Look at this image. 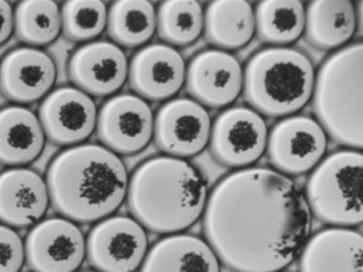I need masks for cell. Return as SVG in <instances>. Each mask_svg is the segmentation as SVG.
<instances>
[{
    "mask_svg": "<svg viewBox=\"0 0 363 272\" xmlns=\"http://www.w3.org/2000/svg\"><path fill=\"white\" fill-rule=\"evenodd\" d=\"M140 272H220V262L206 241L177 233L148 249Z\"/></svg>",
    "mask_w": 363,
    "mask_h": 272,
    "instance_id": "21",
    "label": "cell"
},
{
    "mask_svg": "<svg viewBox=\"0 0 363 272\" xmlns=\"http://www.w3.org/2000/svg\"><path fill=\"white\" fill-rule=\"evenodd\" d=\"M315 70L311 60L293 47H266L253 55L243 72L246 103L269 118L290 117L309 103Z\"/></svg>",
    "mask_w": 363,
    "mask_h": 272,
    "instance_id": "5",
    "label": "cell"
},
{
    "mask_svg": "<svg viewBox=\"0 0 363 272\" xmlns=\"http://www.w3.org/2000/svg\"><path fill=\"white\" fill-rule=\"evenodd\" d=\"M48 183L30 167H8L0 172V223L12 228L37 225L48 213Z\"/></svg>",
    "mask_w": 363,
    "mask_h": 272,
    "instance_id": "18",
    "label": "cell"
},
{
    "mask_svg": "<svg viewBox=\"0 0 363 272\" xmlns=\"http://www.w3.org/2000/svg\"><path fill=\"white\" fill-rule=\"evenodd\" d=\"M328 136L315 119L290 115L269 130L266 151L274 170L290 176L311 172L324 159Z\"/></svg>",
    "mask_w": 363,
    "mask_h": 272,
    "instance_id": "8",
    "label": "cell"
},
{
    "mask_svg": "<svg viewBox=\"0 0 363 272\" xmlns=\"http://www.w3.org/2000/svg\"><path fill=\"white\" fill-rule=\"evenodd\" d=\"M13 33H14V9L6 0H0V45L8 41Z\"/></svg>",
    "mask_w": 363,
    "mask_h": 272,
    "instance_id": "30",
    "label": "cell"
},
{
    "mask_svg": "<svg viewBox=\"0 0 363 272\" xmlns=\"http://www.w3.org/2000/svg\"><path fill=\"white\" fill-rule=\"evenodd\" d=\"M203 230L218 260L232 272H280L311 236V213L293 178L274 169L230 172L208 196Z\"/></svg>",
    "mask_w": 363,
    "mask_h": 272,
    "instance_id": "1",
    "label": "cell"
},
{
    "mask_svg": "<svg viewBox=\"0 0 363 272\" xmlns=\"http://www.w3.org/2000/svg\"><path fill=\"white\" fill-rule=\"evenodd\" d=\"M298 259L300 272H363L362 234L328 227L308 238Z\"/></svg>",
    "mask_w": 363,
    "mask_h": 272,
    "instance_id": "19",
    "label": "cell"
},
{
    "mask_svg": "<svg viewBox=\"0 0 363 272\" xmlns=\"http://www.w3.org/2000/svg\"><path fill=\"white\" fill-rule=\"evenodd\" d=\"M62 32L61 8L51 0H24L14 9V33L24 46L40 48Z\"/></svg>",
    "mask_w": 363,
    "mask_h": 272,
    "instance_id": "26",
    "label": "cell"
},
{
    "mask_svg": "<svg viewBox=\"0 0 363 272\" xmlns=\"http://www.w3.org/2000/svg\"><path fill=\"white\" fill-rule=\"evenodd\" d=\"M24 251L32 272H77L86 257V238L75 222L51 217L30 228Z\"/></svg>",
    "mask_w": 363,
    "mask_h": 272,
    "instance_id": "11",
    "label": "cell"
},
{
    "mask_svg": "<svg viewBox=\"0 0 363 272\" xmlns=\"http://www.w3.org/2000/svg\"><path fill=\"white\" fill-rule=\"evenodd\" d=\"M363 46L337 50L319 67L313 88L315 120L334 142L362 149Z\"/></svg>",
    "mask_w": 363,
    "mask_h": 272,
    "instance_id": "4",
    "label": "cell"
},
{
    "mask_svg": "<svg viewBox=\"0 0 363 272\" xmlns=\"http://www.w3.org/2000/svg\"><path fill=\"white\" fill-rule=\"evenodd\" d=\"M108 8L100 0H71L61 8L64 36L72 42L94 41L106 28Z\"/></svg>",
    "mask_w": 363,
    "mask_h": 272,
    "instance_id": "28",
    "label": "cell"
},
{
    "mask_svg": "<svg viewBox=\"0 0 363 272\" xmlns=\"http://www.w3.org/2000/svg\"><path fill=\"white\" fill-rule=\"evenodd\" d=\"M57 69L41 48H13L0 61V93L18 106L42 101L53 90Z\"/></svg>",
    "mask_w": 363,
    "mask_h": 272,
    "instance_id": "16",
    "label": "cell"
},
{
    "mask_svg": "<svg viewBox=\"0 0 363 272\" xmlns=\"http://www.w3.org/2000/svg\"><path fill=\"white\" fill-rule=\"evenodd\" d=\"M77 272H98V271H95V270H85V271H77Z\"/></svg>",
    "mask_w": 363,
    "mask_h": 272,
    "instance_id": "31",
    "label": "cell"
},
{
    "mask_svg": "<svg viewBox=\"0 0 363 272\" xmlns=\"http://www.w3.org/2000/svg\"><path fill=\"white\" fill-rule=\"evenodd\" d=\"M148 252L147 232L135 218L111 215L86 237V259L98 272H135Z\"/></svg>",
    "mask_w": 363,
    "mask_h": 272,
    "instance_id": "7",
    "label": "cell"
},
{
    "mask_svg": "<svg viewBox=\"0 0 363 272\" xmlns=\"http://www.w3.org/2000/svg\"><path fill=\"white\" fill-rule=\"evenodd\" d=\"M26 262L24 241L14 228L0 223V272H19Z\"/></svg>",
    "mask_w": 363,
    "mask_h": 272,
    "instance_id": "29",
    "label": "cell"
},
{
    "mask_svg": "<svg viewBox=\"0 0 363 272\" xmlns=\"http://www.w3.org/2000/svg\"><path fill=\"white\" fill-rule=\"evenodd\" d=\"M363 156L357 149H342L323 159L311 170L305 199L311 214L329 227L361 225Z\"/></svg>",
    "mask_w": 363,
    "mask_h": 272,
    "instance_id": "6",
    "label": "cell"
},
{
    "mask_svg": "<svg viewBox=\"0 0 363 272\" xmlns=\"http://www.w3.org/2000/svg\"><path fill=\"white\" fill-rule=\"evenodd\" d=\"M128 171L122 159L94 143L66 147L46 172L50 203L60 217L96 223L117 212L127 198Z\"/></svg>",
    "mask_w": 363,
    "mask_h": 272,
    "instance_id": "2",
    "label": "cell"
},
{
    "mask_svg": "<svg viewBox=\"0 0 363 272\" xmlns=\"http://www.w3.org/2000/svg\"><path fill=\"white\" fill-rule=\"evenodd\" d=\"M357 9L351 0H315L305 9V37L313 47H345L357 30Z\"/></svg>",
    "mask_w": 363,
    "mask_h": 272,
    "instance_id": "22",
    "label": "cell"
},
{
    "mask_svg": "<svg viewBox=\"0 0 363 272\" xmlns=\"http://www.w3.org/2000/svg\"><path fill=\"white\" fill-rule=\"evenodd\" d=\"M152 108L135 94L113 95L98 110L96 136L113 154H138L153 138Z\"/></svg>",
    "mask_w": 363,
    "mask_h": 272,
    "instance_id": "10",
    "label": "cell"
},
{
    "mask_svg": "<svg viewBox=\"0 0 363 272\" xmlns=\"http://www.w3.org/2000/svg\"><path fill=\"white\" fill-rule=\"evenodd\" d=\"M211 119L206 107L191 98H176L158 109L153 138L166 156L189 159L209 144Z\"/></svg>",
    "mask_w": 363,
    "mask_h": 272,
    "instance_id": "12",
    "label": "cell"
},
{
    "mask_svg": "<svg viewBox=\"0 0 363 272\" xmlns=\"http://www.w3.org/2000/svg\"><path fill=\"white\" fill-rule=\"evenodd\" d=\"M208 196L206 178L191 162L164 154L135 169L125 200L132 218L145 230L170 236L199 220Z\"/></svg>",
    "mask_w": 363,
    "mask_h": 272,
    "instance_id": "3",
    "label": "cell"
},
{
    "mask_svg": "<svg viewBox=\"0 0 363 272\" xmlns=\"http://www.w3.org/2000/svg\"><path fill=\"white\" fill-rule=\"evenodd\" d=\"M106 30L119 47H141L156 32V8L147 0L116 1L108 9Z\"/></svg>",
    "mask_w": 363,
    "mask_h": 272,
    "instance_id": "25",
    "label": "cell"
},
{
    "mask_svg": "<svg viewBox=\"0 0 363 272\" xmlns=\"http://www.w3.org/2000/svg\"><path fill=\"white\" fill-rule=\"evenodd\" d=\"M269 130L264 117L250 107L224 109L211 125V152L222 165L246 169L256 164L267 147Z\"/></svg>",
    "mask_w": 363,
    "mask_h": 272,
    "instance_id": "9",
    "label": "cell"
},
{
    "mask_svg": "<svg viewBox=\"0 0 363 272\" xmlns=\"http://www.w3.org/2000/svg\"><path fill=\"white\" fill-rule=\"evenodd\" d=\"M185 76L186 62L182 55L164 43L142 47L129 62V86L146 101H170L182 90Z\"/></svg>",
    "mask_w": 363,
    "mask_h": 272,
    "instance_id": "17",
    "label": "cell"
},
{
    "mask_svg": "<svg viewBox=\"0 0 363 272\" xmlns=\"http://www.w3.org/2000/svg\"><path fill=\"white\" fill-rule=\"evenodd\" d=\"M204 35L208 43L222 51L247 46L256 33L252 4L243 0H216L204 12Z\"/></svg>",
    "mask_w": 363,
    "mask_h": 272,
    "instance_id": "23",
    "label": "cell"
},
{
    "mask_svg": "<svg viewBox=\"0 0 363 272\" xmlns=\"http://www.w3.org/2000/svg\"><path fill=\"white\" fill-rule=\"evenodd\" d=\"M158 37L171 47H184L196 41L204 30V9L195 0H169L156 11Z\"/></svg>",
    "mask_w": 363,
    "mask_h": 272,
    "instance_id": "27",
    "label": "cell"
},
{
    "mask_svg": "<svg viewBox=\"0 0 363 272\" xmlns=\"http://www.w3.org/2000/svg\"><path fill=\"white\" fill-rule=\"evenodd\" d=\"M256 32L271 47H287L304 33L305 6L299 0H264L255 11Z\"/></svg>",
    "mask_w": 363,
    "mask_h": 272,
    "instance_id": "24",
    "label": "cell"
},
{
    "mask_svg": "<svg viewBox=\"0 0 363 272\" xmlns=\"http://www.w3.org/2000/svg\"><path fill=\"white\" fill-rule=\"evenodd\" d=\"M46 136L38 115L26 106L0 108V165L26 167L37 160Z\"/></svg>",
    "mask_w": 363,
    "mask_h": 272,
    "instance_id": "20",
    "label": "cell"
},
{
    "mask_svg": "<svg viewBox=\"0 0 363 272\" xmlns=\"http://www.w3.org/2000/svg\"><path fill=\"white\" fill-rule=\"evenodd\" d=\"M37 115L46 140L57 146L72 147L94 133L98 109L90 95L72 85L60 86L46 95Z\"/></svg>",
    "mask_w": 363,
    "mask_h": 272,
    "instance_id": "13",
    "label": "cell"
},
{
    "mask_svg": "<svg viewBox=\"0 0 363 272\" xmlns=\"http://www.w3.org/2000/svg\"><path fill=\"white\" fill-rule=\"evenodd\" d=\"M128 66L123 48L111 41H93L71 55L67 74L77 89L106 98L116 94L128 80Z\"/></svg>",
    "mask_w": 363,
    "mask_h": 272,
    "instance_id": "15",
    "label": "cell"
},
{
    "mask_svg": "<svg viewBox=\"0 0 363 272\" xmlns=\"http://www.w3.org/2000/svg\"><path fill=\"white\" fill-rule=\"evenodd\" d=\"M185 85L191 99L203 107H228L243 90V69L233 55L209 48L190 60Z\"/></svg>",
    "mask_w": 363,
    "mask_h": 272,
    "instance_id": "14",
    "label": "cell"
}]
</instances>
